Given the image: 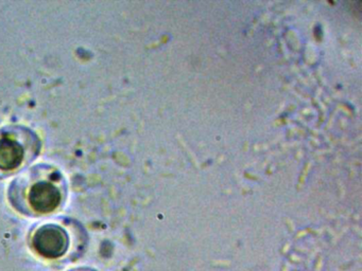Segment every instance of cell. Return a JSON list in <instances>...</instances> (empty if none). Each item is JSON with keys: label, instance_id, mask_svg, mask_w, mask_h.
<instances>
[{"label": "cell", "instance_id": "6da1fadb", "mask_svg": "<svg viewBox=\"0 0 362 271\" xmlns=\"http://www.w3.org/2000/svg\"><path fill=\"white\" fill-rule=\"evenodd\" d=\"M8 197L14 209L33 217L58 211L67 197V182L60 169L37 164L12 181Z\"/></svg>", "mask_w": 362, "mask_h": 271}, {"label": "cell", "instance_id": "7a4b0ae2", "mask_svg": "<svg viewBox=\"0 0 362 271\" xmlns=\"http://www.w3.org/2000/svg\"><path fill=\"white\" fill-rule=\"evenodd\" d=\"M39 136L29 127L10 125L0 128V179L30 164L41 152Z\"/></svg>", "mask_w": 362, "mask_h": 271}, {"label": "cell", "instance_id": "3957f363", "mask_svg": "<svg viewBox=\"0 0 362 271\" xmlns=\"http://www.w3.org/2000/svg\"><path fill=\"white\" fill-rule=\"evenodd\" d=\"M71 243L69 230L59 224H42L30 237L31 249L40 258L47 260H58L66 256Z\"/></svg>", "mask_w": 362, "mask_h": 271}, {"label": "cell", "instance_id": "277c9868", "mask_svg": "<svg viewBox=\"0 0 362 271\" xmlns=\"http://www.w3.org/2000/svg\"><path fill=\"white\" fill-rule=\"evenodd\" d=\"M79 271H81V270H79Z\"/></svg>", "mask_w": 362, "mask_h": 271}]
</instances>
